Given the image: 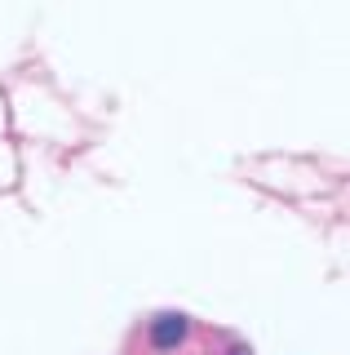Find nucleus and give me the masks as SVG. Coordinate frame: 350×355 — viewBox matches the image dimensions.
<instances>
[{
	"instance_id": "nucleus-2",
	"label": "nucleus",
	"mask_w": 350,
	"mask_h": 355,
	"mask_svg": "<svg viewBox=\"0 0 350 355\" xmlns=\"http://www.w3.org/2000/svg\"><path fill=\"white\" fill-rule=\"evenodd\" d=\"M226 355H248V347H231V351H226Z\"/></svg>"
},
{
	"instance_id": "nucleus-1",
	"label": "nucleus",
	"mask_w": 350,
	"mask_h": 355,
	"mask_svg": "<svg viewBox=\"0 0 350 355\" xmlns=\"http://www.w3.org/2000/svg\"><path fill=\"white\" fill-rule=\"evenodd\" d=\"M182 338H187V320H182V315H160L156 324H151V342H156L160 351L178 347Z\"/></svg>"
}]
</instances>
